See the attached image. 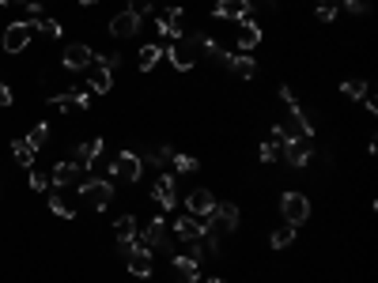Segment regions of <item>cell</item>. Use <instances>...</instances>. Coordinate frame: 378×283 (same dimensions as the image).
I'll return each instance as SVG.
<instances>
[{
    "instance_id": "obj_1",
    "label": "cell",
    "mask_w": 378,
    "mask_h": 283,
    "mask_svg": "<svg viewBox=\"0 0 378 283\" xmlns=\"http://www.w3.org/2000/svg\"><path fill=\"white\" fill-rule=\"evenodd\" d=\"M79 185V197H84V204H91L95 212H102V208L114 200V185L106 182V177H84V182H76Z\"/></svg>"
},
{
    "instance_id": "obj_7",
    "label": "cell",
    "mask_w": 378,
    "mask_h": 283,
    "mask_svg": "<svg viewBox=\"0 0 378 283\" xmlns=\"http://www.w3.org/2000/svg\"><path fill=\"white\" fill-rule=\"evenodd\" d=\"M212 212H216V197L208 189H193L189 197H186V215H193V219L205 223Z\"/></svg>"
},
{
    "instance_id": "obj_18",
    "label": "cell",
    "mask_w": 378,
    "mask_h": 283,
    "mask_svg": "<svg viewBox=\"0 0 378 283\" xmlns=\"http://www.w3.org/2000/svg\"><path fill=\"white\" fill-rule=\"evenodd\" d=\"M136 231H140L136 215H122V219L114 223V242H117V246H133V242H136Z\"/></svg>"
},
{
    "instance_id": "obj_26",
    "label": "cell",
    "mask_w": 378,
    "mask_h": 283,
    "mask_svg": "<svg viewBox=\"0 0 378 283\" xmlns=\"http://www.w3.org/2000/svg\"><path fill=\"white\" fill-rule=\"evenodd\" d=\"M292 242H295V226H292V223H284L280 231L269 234V246H272V249H284V246H292Z\"/></svg>"
},
{
    "instance_id": "obj_40",
    "label": "cell",
    "mask_w": 378,
    "mask_h": 283,
    "mask_svg": "<svg viewBox=\"0 0 378 283\" xmlns=\"http://www.w3.org/2000/svg\"><path fill=\"white\" fill-rule=\"evenodd\" d=\"M79 4H99V0H79Z\"/></svg>"
},
{
    "instance_id": "obj_30",
    "label": "cell",
    "mask_w": 378,
    "mask_h": 283,
    "mask_svg": "<svg viewBox=\"0 0 378 283\" xmlns=\"http://www.w3.org/2000/svg\"><path fill=\"white\" fill-rule=\"evenodd\" d=\"M30 27H35L38 35H50V38L61 35V23L57 19H46V15H42V19H30Z\"/></svg>"
},
{
    "instance_id": "obj_39",
    "label": "cell",
    "mask_w": 378,
    "mask_h": 283,
    "mask_svg": "<svg viewBox=\"0 0 378 283\" xmlns=\"http://www.w3.org/2000/svg\"><path fill=\"white\" fill-rule=\"evenodd\" d=\"M0 4H4V8H12V4H27V0H0Z\"/></svg>"
},
{
    "instance_id": "obj_11",
    "label": "cell",
    "mask_w": 378,
    "mask_h": 283,
    "mask_svg": "<svg viewBox=\"0 0 378 283\" xmlns=\"http://www.w3.org/2000/svg\"><path fill=\"white\" fill-rule=\"evenodd\" d=\"M167 234H171V231H167L163 219H151L144 231H136V242L148 246V249H167Z\"/></svg>"
},
{
    "instance_id": "obj_22",
    "label": "cell",
    "mask_w": 378,
    "mask_h": 283,
    "mask_svg": "<svg viewBox=\"0 0 378 283\" xmlns=\"http://www.w3.org/2000/svg\"><path fill=\"white\" fill-rule=\"evenodd\" d=\"M136 53H140L136 57V61H140V72H151L159 61H163V46H155V42H144Z\"/></svg>"
},
{
    "instance_id": "obj_9",
    "label": "cell",
    "mask_w": 378,
    "mask_h": 283,
    "mask_svg": "<svg viewBox=\"0 0 378 283\" xmlns=\"http://www.w3.org/2000/svg\"><path fill=\"white\" fill-rule=\"evenodd\" d=\"M250 0H216V8H212V15L216 19H231V23H243L246 15H250Z\"/></svg>"
},
{
    "instance_id": "obj_23",
    "label": "cell",
    "mask_w": 378,
    "mask_h": 283,
    "mask_svg": "<svg viewBox=\"0 0 378 283\" xmlns=\"http://www.w3.org/2000/svg\"><path fill=\"white\" fill-rule=\"evenodd\" d=\"M227 68L235 72L238 79H250L254 72H257V64H254V57L250 53H231V61H227Z\"/></svg>"
},
{
    "instance_id": "obj_35",
    "label": "cell",
    "mask_w": 378,
    "mask_h": 283,
    "mask_svg": "<svg viewBox=\"0 0 378 283\" xmlns=\"http://www.w3.org/2000/svg\"><path fill=\"white\" fill-rule=\"evenodd\" d=\"M95 64H102V68L114 72L117 64H122V53H99V57H95Z\"/></svg>"
},
{
    "instance_id": "obj_29",
    "label": "cell",
    "mask_w": 378,
    "mask_h": 283,
    "mask_svg": "<svg viewBox=\"0 0 378 283\" xmlns=\"http://www.w3.org/2000/svg\"><path fill=\"white\" fill-rule=\"evenodd\" d=\"M280 148H284V144H280L276 136H269V140L261 144V163H276V159H280Z\"/></svg>"
},
{
    "instance_id": "obj_32",
    "label": "cell",
    "mask_w": 378,
    "mask_h": 283,
    "mask_svg": "<svg viewBox=\"0 0 378 283\" xmlns=\"http://www.w3.org/2000/svg\"><path fill=\"white\" fill-rule=\"evenodd\" d=\"M46 140H50V125H35V128H30V133H27V144H30V148H42V144Z\"/></svg>"
},
{
    "instance_id": "obj_10",
    "label": "cell",
    "mask_w": 378,
    "mask_h": 283,
    "mask_svg": "<svg viewBox=\"0 0 378 283\" xmlns=\"http://www.w3.org/2000/svg\"><path fill=\"white\" fill-rule=\"evenodd\" d=\"M95 64V50L91 46H84V42H72L68 50H64V68H72V72H84V68H91Z\"/></svg>"
},
{
    "instance_id": "obj_41",
    "label": "cell",
    "mask_w": 378,
    "mask_h": 283,
    "mask_svg": "<svg viewBox=\"0 0 378 283\" xmlns=\"http://www.w3.org/2000/svg\"><path fill=\"white\" fill-rule=\"evenodd\" d=\"M205 283H223V280H205Z\"/></svg>"
},
{
    "instance_id": "obj_20",
    "label": "cell",
    "mask_w": 378,
    "mask_h": 283,
    "mask_svg": "<svg viewBox=\"0 0 378 283\" xmlns=\"http://www.w3.org/2000/svg\"><path fill=\"white\" fill-rule=\"evenodd\" d=\"M174 272H178L186 283H197L200 276H197V264H200V257H193V253H182V257H174Z\"/></svg>"
},
{
    "instance_id": "obj_34",
    "label": "cell",
    "mask_w": 378,
    "mask_h": 283,
    "mask_svg": "<svg viewBox=\"0 0 378 283\" xmlns=\"http://www.w3.org/2000/svg\"><path fill=\"white\" fill-rule=\"evenodd\" d=\"M151 8H155V0H129V12H133V15H140V19L151 12Z\"/></svg>"
},
{
    "instance_id": "obj_5",
    "label": "cell",
    "mask_w": 378,
    "mask_h": 283,
    "mask_svg": "<svg viewBox=\"0 0 378 283\" xmlns=\"http://www.w3.org/2000/svg\"><path fill=\"white\" fill-rule=\"evenodd\" d=\"M140 170H144V163H140V155H136V151H122V155L110 159V174H117L122 182H136V177H140Z\"/></svg>"
},
{
    "instance_id": "obj_24",
    "label": "cell",
    "mask_w": 378,
    "mask_h": 283,
    "mask_svg": "<svg viewBox=\"0 0 378 283\" xmlns=\"http://www.w3.org/2000/svg\"><path fill=\"white\" fill-rule=\"evenodd\" d=\"M171 159H174V148H171V144H163L159 151H148V155H144L140 163H148V166L163 170V166H171Z\"/></svg>"
},
{
    "instance_id": "obj_14",
    "label": "cell",
    "mask_w": 378,
    "mask_h": 283,
    "mask_svg": "<svg viewBox=\"0 0 378 283\" xmlns=\"http://www.w3.org/2000/svg\"><path fill=\"white\" fill-rule=\"evenodd\" d=\"M174 238H182V242H200V238H205V223L193 219V215H178V219H174Z\"/></svg>"
},
{
    "instance_id": "obj_3",
    "label": "cell",
    "mask_w": 378,
    "mask_h": 283,
    "mask_svg": "<svg viewBox=\"0 0 378 283\" xmlns=\"http://www.w3.org/2000/svg\"><path fill=\"white\" fill-rule=\"evenodd\" d=\"M30 38H35V27H30V19H19V23H8L4 27V38H0V46H4L8 53H23L30 46Z\"/></svg>"
},
{
    "instance_id": "obj_38",
    "label": "cell",
    "mask_w": 378,
    "mask_h": 283,
    "mask_svg": "<svg viewBox=\"0 0 378 283\" xmlns=\"http://www.w3.org/2000/svg\"><path fill=\"white\" fill-rule=\"evenodd\" d=\"M344 8L348 12H367V0H344Z\"/></svg>"
},
{
    "instance_id": "obj_21",
    "label": "cell",
    "mask_w": 378,
    "mask_h": 283,
    "mask_svg": "<svg viewBox=\"0 0 378 283\" xmlns=\"http://www.w3.org/2000/svg\"><path fill=\"white\" fill-rule=\"evenodd\" d=\"M87 84H91V95H106L110 87H114V76H110V68L95 64V68H91V76H87Z\"/></svg>"
},
{
    "instance_id": "obj_4",
    "label": "cell",
    "mask_w": 378,
    "mask_h": 283,
    "mask_svg": "<svg viewBox=\"0 0 378 283\" xmlns=\"http://www.w3.org/2000/svg\"><path fill=\"white\" fill-rule=\"evenodd\" d=\"M280 212H284V219L292 226H299V223H307V215H310V200L303 197V193H284V197H280Z\"/></svg>"
},
{
    "instance_id": "obj_19",
    "label": "cell",
    "mask_w": 378,
    "mask_h": 283,
    "mask_svg": "<svg viewBox=\"0 0 378 283\" xmlns=\"http://www.w3.org/2000/svg\"><path fill=\"white\" fill-rule=\"evenodd\" d=\"M99 155H102V140H87V144H79V151H76V159H72V163H76L79 170H91Z\"/></svg>"
},
{
    "instance_id": "obj_28",
    "label": "cell",
    "mask_w": 378,
    "mask_h": 283,
    "mask_svg": "<svg viewBox=\"0 0 378 283\" xmlns=\"http://www.w3.org/2000/svg\"><path fill=\"white\" fill-rule=\"evenodd\" d=\"M171 166L178 170V174H197V170H200V159H193V155H174Z\"/></svg>"
},
{
    "instance_id": "obj_6",
    "label": "cell",
    "mask_w": 378,
    "mask_h": 283,
    "mask_svg": "<svg viewBox=\"0 0 378 283\" xmlns=\"http://www.w3.org/2000/svg\"><path fill=\"white\" fill-rule=\"evenodd\" d=\"M122 253L129 257V272H133V276H144V280L151 276V249L148 246L133 242V246H122Z\"/></svg>"
},
{
    "instance_id": "obj_16",
    "label": "cell",
    "mask_w": 378,
    "mask_h": 283,
    "mask_svg": "<svg viewBox=\"0 0 378 283\" xmlns=\"http://www.w3.org/2000/svg\"><path fill=\"white\" fill-rule=\"evenodd\" d=\"M79 174H84V170H79V166L68 159V163H57V166L50 170V182L57 185V189H64V185H76V182H79Z\"/></svg>"
},
{
    "instance_id": "obj_31",
    "label": "cell",
    "mask_w": 378,
    "mask_h": 283,
    "mask_svg": "<svg viewBox=\"0 0 378 283\" xmlns=\"http://www.w3.org/2000/svg\"><path fill=\"white\" fill-rule=\"evenodd\" d=\"M50 208H53V215H61V219H72V215H76V208H72L64 197H57V193L50 197Z\"/></svg>"
},
{
    "instance_id": "obj_2",
    "label": "cell",
    "mask_w": 378,
    "mask_h": 283,
    "mask_svg": "<svg viewBox=\"0 0 378 283\" xmlns=\"http://www.w3.org/2000/svg\"><path fill=\"white\" fill-rule=\"evenodd\" d=\"M197 50H200V46H197V35H182L178 42H171V50H163V57H167V61H171L178 72H189L193 64H197Z\"/></svg>"
},
{
    "instance_id": "obj_27",
    "label": "cell",
    "mask_w": 378,
    "mask_h": 283,
    "mask_svg": "<svg viewBox=\"0 0 378 283\" xmlns=\"http://www.w3.org/2000/svg\"><path fill=\"white\" fill-rule=\"evenodd\" d=\"M341 91L348 95V99H359V102H363V99H367V79H344Z\"/></svg>"
},
{
    "instance_id": "obj_12",
    "label": "cell",
    "mask_w": 378,
    "mask_h": 283,
    "mask_svg": "<svg viewBox=\"0 0 378 283\" xmlns=\"http://www.w3.org/2000/svg\"><path fill=\"white\" fill-rule=\"evenodd\" d=\"M50 106L61 110V113H68V110H87V106H91V91H64V95H53Z\"/></svg>"
},
{
    "instance_id": "obj_15",
    "label": "cell",
    "mask_w": 378,
    "mask_h": 283,
    "mask_svg": "<svg viewBox=\"0 0 378 283\" xmlns=\"http://www.w3.org/2000/svg\"><path fill=\"white\" fill-rule=\"evenodd\" d=\"M280 155L292 166H307L310 163V140H287L284 148H280Z\"/></svg>"
},
{
    "instance_id": "obj_37",
    "label": "cell",
    "mask_w": 378,
    "mask_h": 283,
    "mask_svg": "<svg viewBox=\"0 0 378 283\" xmlns=\"http://www.w3.org/2000/svg\"><path fill=\"white\" fill-rule=\"evenodd\" d=\"M15 102V95H12V87L4 84V79H0V106H12Z\"/></svg>"
},
{
    "instance_id": "obj_17",
    "label": "cell",
    "mask_w": 378,
    "mask_h": 283,
    "mask_svg": "<svg viewBox=\"0 0 378 283\" xmlns=\"http://www.w3.org/2000/svg\"><path fill=\"white\" fill-rule=\"evenodd\" d=\"M257 42H261V23L243 19V23H238V50H243V53H250Z\"/></svg>"
},
{
    "instance_id": "obj_8",
    "label": "cell",
    "mask_w": 378,
    "mask_h": 283,
    "mask_svg": "<svg viewBox=\"0 0 378 283\" xmlns=\"http://www.w3.org/2000/svg\"><path fill=\"white\" fill-rule=\"evenodd\" d=\"M151 197H155V204L163 208V212H174V204H178L174 174H159V177H155V185H151Z\"/></svg>"
},
{
    "instance_id": "obj_33",
    "label": "cell",
    "mask_w": 378,
    "mask_h": 283,
    "mask_svg": "<svg viewBox=\"0 0 378 283\" xmlns=\"http://www.w3.org/2000/svg\"><path fill=\"white\" fill-rule=\"evenodd\" d=\"M337 19V4L333 0H318V23H333Z\"/></svg>"
},
{
    "instance_id": "obj_36",
    "label": "cell",
    "mask_w": 378,
    "mask_h": 283,
    "mask_svg": "<svg viewBox=\"0 0 378 283\" xmlns=\"http://www.w3.org/2000/svg\"><path fill=\"white\" fill-rule=\"evenodd\" d=\"M30 189L46 193V189H50V174H30Z\"/></svg>"
},
{
    "instance_id": "obj_25",
    "label": "cell",
    "mask_w": 378,
    "mask_h": 283,
    "mask_svg": "<svg viewBox=\"0 0 378 283\" xmlns=\"http://www.w3.org/2000/svg\"><path fill=\"white\" fill-rule=\"evenodd\" d=\"M35 155H38V151L30 148L27 140H15V144H12V159H15L19 166H35Z\"/></svg>"
},
{
    "instance_id": "obj_13",
    "label": "cell",
    "mask_w": 378,
    "mask_h": 283,
    "mask_svg": "<svg viewBox=\"0 0 378 283\" xmlns=\"http://www.w3.org/2000/svg\"><path fill=\"white\" fill-rule=\"evenodd\" d=\"M140 23H144L140 15H133L125 8V12H117L114 19H110V35H114V38H133L136 30H140Z\"/></svg>"
}]
</instances>
